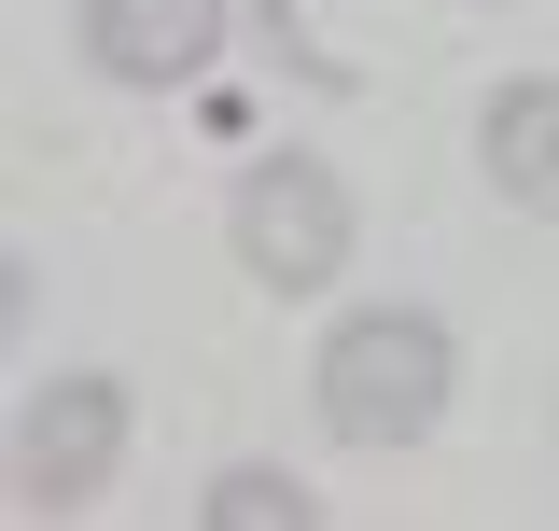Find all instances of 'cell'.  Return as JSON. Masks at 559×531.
<instances>
[{"mask_svg": "<svg viewBox=\"0 0 559 531\" xmlns=\"http://www.w3.org/2000/svg\"><path fill=\"white\" fill-rule=\"evenodd\" d=\"M112 462H127V392L112 378H43L28 420H14V489L43 518H70V504L112 489Z\"/></svg>", "mask_w": 559, "mask_h": 531, "instance_id": "cell-3", "label": "cell"}, {"mask_svg": "<svg viewBox=\"0 0 559 531\" xmlns=\"http://www.w3.org/2000/svg\"><path fill=\"white\" fill-rule=\"evenodd\" d=\"M84 57L112 70V84H197L224 57V0H84Z\"/></svg>", "mask_w": 559, "mask_h": 531, "instance_id": "cell-4", "label": "cell"}, {"mask_svg": "<svg viewBox=\"0 0 559 531\" xmlns=\"http://www.w3.org/2000/svg\"><path fill=\"white\" fill-rule=\"evenodd\" d=\"M322 504L294 489L280 462H238V475H210V531H308Z\"/></svg>", "mask_w": 559, "mask_h": 531, "instance_id": "cell-6", "label": "cell"}, {"mask_svg": "<svg viewBox=\"0 0 559 531\" xmlns=\"http://www.w3.org/2000/svg\"><path fill=\"white\" fill-rule=\"evenodd\" d=\"M238 266H252L266 294H322V280L349 266V197H336V168L266 154V168L238 182Z\"/></svg>", "mask_w": 559, "mask_h": 531, "instance_id": "cell-2", "label": "cell"}, {"mask_svg": "<svg viewBox=\"0 0 559 531\" xmlns=\"http://www.w3.org/2000/svg\"><path fill=\"white\" fill-rule=\"evenodd\" d=\"M476 154H489V182H503V210H559V84H503Z\"/></svg>", "mask_w": 559, "mask_h": 531, "instance_id": "cell-5", "label": "cell"}, {"mask_svg": "<svg viewBox=\"0 0 559 531\" xmlns=\"http://www.w3.org/2000/svg\"><path fill=\"white\" fill-rule=\"evenodd\" d=\"M448 378H462V350H448L433 308H364V322L322 335V420H336V448H419L448 420Z\"/></svg>", "mask_w": 559, "mask_h": 531, "instance_id": "cell-1", "label": "cell"}]
</instances>
